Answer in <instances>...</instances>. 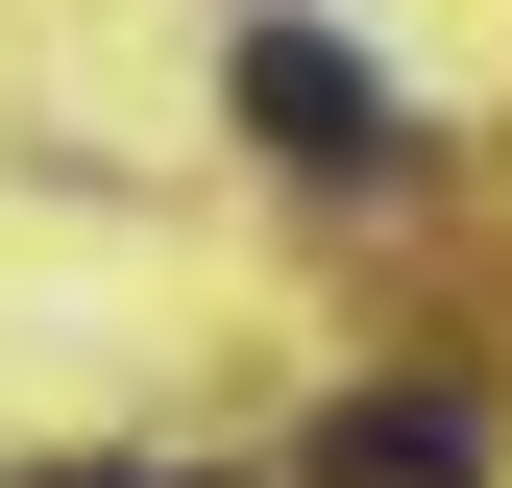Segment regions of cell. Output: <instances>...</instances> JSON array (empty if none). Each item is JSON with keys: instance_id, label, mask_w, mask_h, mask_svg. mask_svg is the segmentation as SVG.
<instances>
[{"instance_id": "obj_1", "label": "cell", "mask_w": 512, "mask_h": 488, "mask_svg": "<svg viewBox=\"0 0 512 488\" xmlns=\"http://www.w3.org/2000/svg\"><path fill=\"white\" fill-rule=\"evenodd\" d=\"M244 122H269L293 171H342V196H366V171H415V98L366 74V49H317V25H244Z\"/></svg>"}, {"instance_id": "obj_2", "label": "cell", "mask_w": 512, "mask_h": 488, "mask_svg": "<svg viewBox=\"0 0 512 488\" xmlns=\"http://www.w3.org/2000/svg\"><path fill=\"white\" fill-rule=\"evenodd\" d=\"M293 488H488V415H464V391H342V415L293 440Z\"/></svg>"}, {"instance_id": "obj_3", "label": "cell", "mask_w": 512, "mask_h": 488, "mask_svg": "<svg viewBox=\"0 0 512 488\" xmlns=\"http://www.w3.org/2000/svg\"><path fill=\"white\" fill-rule=\"evenodd\" d=\"M25 488H220V464H25Z\"/></svg>"}]
</instances>
